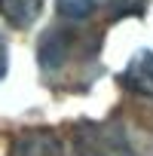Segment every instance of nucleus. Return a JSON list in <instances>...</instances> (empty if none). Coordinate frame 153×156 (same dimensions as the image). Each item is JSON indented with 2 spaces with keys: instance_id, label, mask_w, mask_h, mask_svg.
<instances>
[{
  "instance_id": "20e7f679",
  "label": "nucleus",
  "mask_w": 153,
  "mask_h": 156,
  "mask_svg": "<svg viewBox=\"0 0 153 156\" xmlns=\"http://www.w3.org/2000/svg\"><path fill=\"white\" fill-rule=\"evenodd\" d=\"M119 83H123L129 92H135V95L153 101V52H150V49H138V52L129 58L126 70L119 73Z\"/></svg>"
},
{
  "instance_id": "6e6552de",
  "label": "nucleus",
  "mask_w": 153,
  "mask_h": 156,
  "mask_svg": "<svg viewBox=\"0 0 153 156\" xmlns=\"http://www.w3.org/2000/svg\"><path fill=\"white\" fill-rule=\"evenodd\" d=\"M6 55H9V52H6V40L0 37V80L6 76V64H9V58H6Z\"/></svg>"
},
{
  "instance_id": "7ed1b4c3",
  "label": "nucleus",
  "mask_w": 153,
  "mask_h": 156,
  "mask_svg": "<svg viewBox=\"0 0 153 156\" xmlns=\"http://www.w3.org/2000/svg\"><path fill=\"white\" fill-rule=\"evenodd\" d=\"M9 156H64V147L49 129H25L12 138Z\"/></svg>"
},
{
  "instance_id": "39448f33",
  "label": "nucleus",
  "mask_w": 153,
  "mask_h": 156,
  "mask_svg": "<svg viewBox=\"0 0 153 156\" xmlns=\"http://www.w3.org/2000/svg\"><path fill=\"white\" fill-rule=\"evenodd\" d=\"M40 12H43V0H0V16L19 31L31 28L40 19Z\"/></svg>"
},
{
  "instance_id": "423d86ee",
  "label": "nucleus",
  "mask_w": 153,
  "mask_h": 156,
  "mask_svg": "<svg viewBox=\"0 0 153 156\" xmlns=\"http://www.w3.org/2000/svg\"><path fill=\"white\" fill-rule=\"evenodd\" d=\"M55 6H58V16L67 19V22H83L95 12L98 6V0H55Z\"/></svg>"
},
{
  "instance_id": "f03ea898",
  "label": "nucleus",
  "mask_w": 153,
  "mask_h": 156,
  "mask_svg": "<svg viewBox=\"0 0 153 156\" xmlns=\"http://www.w3.org/2000/svg\"><path fill=\"white\" fill-rule=\"evenodd\" d=\"M73 156H144L123 116L83 119L73 126Z\"/></svg>"
},
{
  "instance_id": "f257e3e1",
  "label": "nucleus",
  "mask_w": 153,
  "mask_h": 156,
  "mask_svg": "<svg viewBox=\"0 0 153 156\" xmlns=\"http://www.w3.org/2000/svg\"><path fill=\"white\" fill-rule=\"evenodd\" d=\"M98 46H101V34H95V31L83 34L76 28L58 25L40 37L37 61H40V70H43L46 80H55V76L67 73L76 64H95Z\"/></svg>"
},
{
  "instance_id": "0eeeda50",
  "label": "nucleus",
  "mask_w": 153,
  "mask_h": 156,
  "mask_svg": "<svg viewBox=\"0 0 153 156\" xmlns=\"http://www.w3.org/2000/svg\"><path fill=\"white\" fill-rule=\"evenodd\" d=\"M147 3L150 0H107V16H110V22H119V19H129V16L141 19Z\"/></svg>"
}]
</instances>
